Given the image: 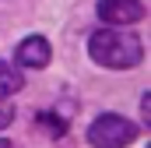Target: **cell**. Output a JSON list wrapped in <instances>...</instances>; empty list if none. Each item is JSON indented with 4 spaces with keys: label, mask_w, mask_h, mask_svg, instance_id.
I'll use <instances>...</instances> for the list:
<instances>
[{
    "label": "cell",
    "mask_w": 151,
    "mask_h": 148,
    "mask_svg": "<svg viewBox=\"0 0 151 148\" xmlns=\"http://www.w3.org/2000/svg\"><path fill=\"white\" fill-rule=\"evenodd\" d=\"M21 88H25V74L18 71L14 64H0V99H11Z\"/></svg>",
    "instance_id": "obj_5"
},
{
    "label": "cell",
    "mask_w": 151,
    "mask_h": 148,
    "mask_svg": "<svg viewBox=\"0 0 151 148\" xmlns=\"http://www.w3.org/2000/svg\"><path fill=\"white\" fill-rule=\"evenodd\" d=\"M137 138V123L119 116V113H102L88 127V145L91 148H123Z\"/></svg>",
    "instance_id": "obj_2"
},
{
    "label": "cell",
    "mask_w": 151,
    "mask_h": 148,
    "mask_svg": "<svg viewBox=\"0 0 151 148\" xmlns=\"http://www.w3.org/2000/svg\"><path fill=\"white\" fill-rule=\"evenodd\" d=\"M88 57L106 71H130L144 60V46L137 36H127L119 28H99L88 39Z\"/></svg>",
    "instance_id": "obj_1"
},
{
    "label": "cell",
    "mask_w": 151,
    "mask_h": 148,
    "mask_svg": "<svg viewBox=\"0 0 151 148\" xmlns=\"http://www.w3.org/2000/svg\"><path fill=\"white\" fill-rule=\"evenodd\" d=\"M99 18L106 25L123 28V25H134L144 18V4L141 0H99Z\"/></svg>",
    "instance_id": "obj_3"
},
{
    "label": "cell",
    "mask_w": 151,
    "mask_h": 148,
    "mask_svg": "<svg viewBox=\"0 0 151 148\" xmlns=\"http://www.w3.org/2000/svg\"><path fill=\"white\" fill-rule=\"evenodd\" d=\"M49 57H53V49H49V42L42 36L21 39V42H18V53H14V60H18L21 67H46Z\"/></svg>",
    "instance_id": "obj_4"
},
{
    "label": "cell",
    "mask_w": 151,
    "mask_h": 148,
    "mask_svg": "<svg viewBox=\"0 0 151 148\" xmlns=\"http://www.w3.org/2000/svg\"><path fill=\"white\" fill-rule=\"evenodd\" d=\"M141 116H144V123H151V95L144 92V99H141Z\"/></svg>",
    "instance_id": "obj_7"
},
{
    "label": "cell",
    "mask_w": 151,
    "mask_h": 148,
    "mask_svg": "<svg viewBox=\"0 0 151 148\" xmlns=\"http://www.w3.org/2000/svg\"><path fill=\"white\" fill-rule=\"evenodd\" d=\"M0 148H11V141H4V138H0Z\"/></svg>",
    "instance_id": "obj_8"
},
{
    "label": "cell",
    "mask_w": 151,
    "mask_h": 148,
    "mask_svg": "<svg viewBox=\"0 0 151 148\" xmlns=\"http://www.w3.org/2000/svg\"><path fill=\"white\" fill-rule=\"evenodd\" d=\"M11 120H14V106H11L7 99H0V127H7Z\"/></svg>",
    "instance_id": "obj_6"
}]
</instances>
